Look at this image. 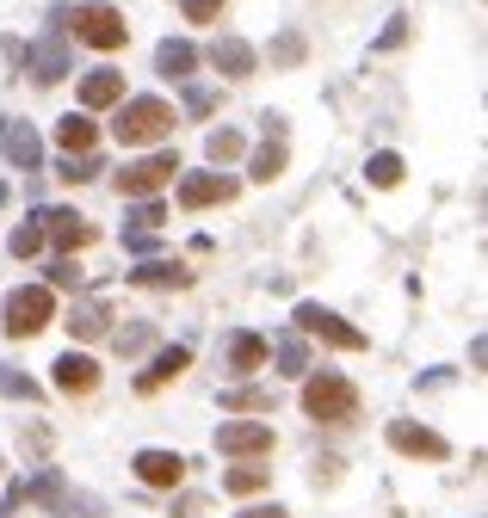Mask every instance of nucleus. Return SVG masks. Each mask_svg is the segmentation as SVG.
<instances>
[{
  "label": "nucleus",
  "mask_w": 488,
  "mask_h": 518,
  "mask_svg": "<svg viewBox=\"0 0 488 518\" xmlns=\"http://www.w3.org/2000/svg\"><path fill=\"white\" fill-rule=\"evenodd\" d=\"M303 414L322 420V426H346L359 414V389L340 377V370H316V377L303 383Z\"/></svg>",
  "instance_id": "obj_1"
},
{
  "label": "nucleus",
  "mask_w": 488,
  "mask_h": 518,
  "mask_svg": "<svg viewBox=\"0 0 488 518\" xmlns=\"http://www.w3.org/2000/svg\"><path fill=\"white\" fill-rule=\"evenodd\" d=\"M167 130H173V105H167V99H155V93L124 99L118 124H112V136H118L124 148H149V142H161Z\"/></svg>",
  "instance_id": "obj_2"
},
{
  "label": "nucleus",
  "mask_w": 488,
  "mask_h": 518,
  "mask_svg": "<svg viewBox=\"0 0 488 518\" xmlns=\"http://www.w3.org/2000/svg\"><path fill=\"white\" fill-rule=\"evenodd\" d=\"M50 315H56V296H50V284H25V290H13L7 296V327L13 340H31V333H44L50 327Z\"/></svg>",
  "instance_id": "obj_3"
},
{
  "label": "nucleus",
  "mask_w": 488,
  "mask_h": 518,
  "mask_svg": "<svg viewBox=\"0 0 488 518\" xmlns=\"http://www.w3.org/2000/svg\"><path fill=\"white\" fill-rule=\"evenodd\" d=\"M75 37L93 44V50H124L130 25H124L118 7H106V0H87V7H75Z\"/></svg>",
  "instance_id": "obj_4"
},
{
  "label": "nucleus",
  "mask_w": 488,
  "mask_h": 518,
  "mask_svg": "<svg viewBox=\"0 0 488 518\" xmlns=\"http://www.w3.org/2000/svg\"><path fill=\"white\" fill-rule=\"evenodd\" d=\"M173 173H180V155L161 148V155H143V161H130V167L118 173V192H124V198H155L161 185H173Z\"/></svg>",
  "instance_id": "obj_5"
},
{
  "label": "nucleus",
  "mask_w": 488,
  "mask_h": 518,
  "mask_svg": "<svg viewBox=\"0 0 488 518\" xmlns=\"http://www.w3.org/2000/svg\"><path fill=\"white\" fill-rule=\"evenodd\" d=\"M297 327L309 333V340H322V346H334V352H365V333L359 327H346L334 309H322V303H303L297 309Z\"/></svg>",
  "instance_id": "obj_6"
},
{
  "label": "nucleus",
  "mask_w": 488,
  "mask_h": 518,
  "mask_svg": "<svg viewBox=\"0 0 488 518\" xmlns=\"http://www.w3.org/2000/svg\"><path fill=\"white\" fill-rule=\"evenodd\" d=\"M217 451H223V457H266V451H272V426H266V420H223Z\"/></svg>",
  "instance_id": "obj_7"
},
{
  "label": "nucleus",
  "mask_w": 488,
  "mask_h": 518,
  "mask_svg": "<svg viewBox=\"0 0 488 518\" xmlns=\"http://www.w3.org/2000/svg\"><path fill=\"white\" fill-rule=\"evenodd\" d=\"M38 229H44V241H56L62 253H75V247H87V241L99 235L81 210H38Z\"/></svg>",
  "instance_id": "obj_8"
},
{
  "label": "nucleus",
  "mask_w": 488,
  "mask_h": 518,
  "mask_svg": "<svg viewBox=\"0 0 488 518\" xmlns=\"http://www.w3.org/2000/svg\"><path fill=\"white\" fill-rule=\"evenodd\" d=\"M0 155H7L13 167H25V173H38V161H44V142H38V130H31V124L0 118Z\"/></svg>",
  "instance_id": "obj_9"
},
{
  "label": "nucleus",
  "mask_w": 488,
  "mask_h": 518,
  "mask_svg": "<svg viewBox=\"0 0 488 518\" xmlns=\"http://www.w3.org/2000/svg\"><path fill=\"white\" fill-rule=\"evenodd\" d=\"M136 481L143 488H180L186 481V457H173V451H136Z\"/></svg>",
  "instance_id": "obj_10"
},
{
  "label": "nucleus",
  "mask_w": 488,
  "mask_h": 518,
  "mask_svg": "<svg viewBox=\"0 0 488 518\" xmlns=\"http://www.w3.org/2000/svg\"><path fill=\"white\" fill-rule=\"evenodd\" d=\"M229 198H235V179H223V173H186L180 179L186 210H211V204H229Z\"/></svg>",
  "instance_id": "obj_11"
},
{
  "label": "nucleus",
  "mask_w": 488,
  "mask_h": 518,
  "mask_svg": "<svg viewBox=\"0 0 488 518\" xmlns=\"http://www.w3.org/2000/svg\"><path fill=\"white\" fill-rule=\"evenodd\" d=\"M390 444H396L402 457H427V463L445 457V438L433 426H414V420H390Z\"/></svg>",
  "instance_id": "obj_12"
},
{
  "label": "nucleus",
  "mask_w": 488,
  "mask_h": 518,
  "mask_svg": "<svg viewBox=\"0 0 488 518\" xmlns=\"http://www.w3.org/2000/svg\"><path fill=\"white\" fill-rule=\"evenodd\" d=\"M56 389H62V395H87V389H99V364H93L87 352H62V358H56Z\"/></svg>",
  "instance_id": "obj_13"
},
{
  "label": "nucleus",
  "mask_w": 488,
  "mask_h": 518,
  "mask_svg": "<svg viewBox=\"0 0 488 518\" xmlns=\"http://www.w3.org/2000/svg\"><path fill=\"white\" fill-rule=\"evenodd\" d=\"M25 68H31V81H62L68 74V50H62V37H44V44H31L25 50Z\"/></svg>",
  "instance_id": "obj_14"
},
{
  "label": "nucleus",
  "mask_w": 488,
  "mask_h": 518,
  "mask_svg": "<svg viewBox=\"0 0 488 518\" xmlns=\"http://www.w3.org/2000/svg\"><path fill=\"white\" fill-rule=\"evenodd\" d=\"M211 68L229 74V81H248V74H254V44H241V37H217V44H211Z\"/></svg>",
  "instance_id": "obj_15"
},
{
  "label": "nucleus",
  "mask_w": 488,
  "mask_h": 518,
  "mask_svg": "<svg viewBox=\"0 0 488 518\" xmlns=\"http://www.w3.org/2000/svg\"><path fill=\"white\" fill-rule=\"evenodd\" d=\"M223 364L235 370V377H248V370H260V364H266V340H260V333H248V327H241V333H229Z\"/></svg>",
  "instance_id": "obj_16"
},
{
  "label": "nucleus",
  "mask_w": 488,
  "mask_h": 518,
  "mask_svg": "<svg viewBox=\"0 0 488 518\" xmlns=\"http://www.w3.org/2000/svg\"><path fill=\"white\" fill-rule=\"evenodd\" d=\"M130 284H143V290H186V284H192V272L180 266V259H149V266H136V272H130Z\"/></svg>",
  "instance_id": "obj_17"
},
{
  "label": "nucleus",
  "mask_w": 488,
  "mask_h": 518,
  "mask_svg": "<svg viewBox=\"0 0 488 518\" xmlns=\"http://www.w3.org/2000/svg\"><path fill=\"white\" fill-rule=\"evenodd\" d=\"M186 364H192V352H186V346H167V352H155V358H149V370L136 377V389H143V395H155L161 383H173V377H180Z\"/></svg>",
  "instance_id": "obj_18"
},
{
  "label": "nucleus",
  "mask_w": 488,
  "mask_h": 518,
  "mask_svg": "<svg viewBox=\"0 0 488 518\" xmlns=\"http://www.w3.org/2000/svg\"><path fill=\"white\" fill-rule=\"evenodd\" d=\"M124 99V74H112V68H93L87 81H81V105L87 111H106V105H118Z\"/></svg>",
  "instance_id": "obj_19"
},
{
  "label": "nucleus",
  "mask_w": 488,
  "mask_h": 518,
  "mask_svg": "<svg viewBox=\"0 0 488 518\" xmlns=\"http://www.w3.org/2000/svg\"><path fill=\"white\" fill-rule=\"evenodd\" d=\"M56 142H62V155H87V148L99 142V124L87 118V111H68V118L56 124Z\"/></svg>",
  "instance_id": "obj_20"
},
{
  "label": "nucleus",
  "mask_w": 488,
  "mask_h": 518,
  "mask_svg": "<svg viewBox=\"0 0 488 518\" xmlns=\"http://www.w3.org/2000/svg\"><path fill=\"white\" fill-rule=\"evenodd\" d=\"M155 68L167 74V81H186V74L198 68V50L186 44V37H167V44L155 50Z\"/></svg>",
  "instance_id": "obj_21"
},
{
  "label": "nucleus",
  "mask_w": 488,
  "mask_h": 518,
  "mask_svg": "<svg viewBox=\"0 0 488 518\" xmlns=\"http://www.w3.org/2000/svg\"><path fill=\"white\" fill-rule=\"evenodd\" d=\"M106 327H112L106 303H75V315H68V333H75V340H99Z\"/></svg>",
  "instance_id": "obj_22"
},
{
  "label": "nucleus",
  "mask_w": 488,
  "mask_h": 518,
  "mask_svg": "<svg viewBox=\"0 0 488 518\" xmlns=\"http://www.w3.org/2000/svg\"><path fill=\"white\" fill-rule=\"evenodd\" d=\"M266 358H278V370H285V377H303V370H309V346L297 340V333L272 340V346H266Z\"/></svg>",
  "instance_id": "obj_23"
},
{
  "label": "nucleus",
  "mask_w": 488,
  "mask_h": 518,
  "mask_svg": "<svg viewBox=\"0 0 488 518\" xmlns=\"http://www.w3.org/2000/svg\"><path fill=\"white\" fill-rule=\"evenodd\" d=\"M266 481H272V469H254V463H248V469H229V475H223V494L248 500V494H260V488H266Z\"/></svg>",
  "instance_id": "obj_24"
},
{
  "label": "nucleus",
  "mask_w": 488,
  "mask_h": 518,
  "mask_svg": "<svg viewBox=\"0 0 488 518\" xmlns=\"http://www.w3.org/2000/svg\"><path fill=\"white\" fill-rule=\"evenodd\" d=\"M241 148H248V142H241V130H211V136H204V155H211L217 167L223 161H241Z\"/></svg>",
  "instance_id": "obj_25"
},
{
  "label": "nucleus",
  "mask_w": 488,
  "mask_h": 518,
  "mask_svg": "<svg viewBox=\"0 0 488 518\" xmlns=\"http://www.w3.org/2000/svg\"><path fill=\"white\" fill-rule=\"evenodd\" d=\"M223 407H229V414H272V395L266 389H229Z\"/></svg>",
  "instance_id": "obj_26"
},
{
  "label": "nucleus",
  "mask_w": 488,
  "mask_h": 518,
  "mask_svg": "<svg viewBox=\"0 0 488 518\" xmlns=\"http://www.w3.org/2000/svg\"><path fill=\"white\" fill-rule=\"evenodd\" d=\"M278 173H285V142H266V148H254V179H278Z\"/></svg>",
  "instance_id": "obj_27"
},
{
  "label": "nucleus",
  "mask_w": 488,
  "mask_h": 518,
  "mask_svg": "<svg viewBox=\"0 0 488 518\" xmlns=\"http://www.w3.org/2000/svg\"><path fill=\"white\" fill-rule=\"evenodd\" d=\"M371 185H383V192H390V185H402V155H371Z\"/></svg>",
  "instance_id": "obj_28"
},
{
  "label": "nucleus",
  "mask_w": 488,
  "mask_h": 518,
  "mask_svg": "<svg viewBox=\"0 0 488 518\" xmlns=\"http://www.w3.org/2000/svg\"><path fill=\"white\" fill-rule=\"evenodd\" d=\"M99 173H106V167H99L93 148H87V155H62V179L68 185H75V179H99Z\"/></svg>",
  "instance_id": "obj_29"
},
{
  "label": "nucleus",
  "mask_w": 488,
  "mask_h": 518,
  "mask_svg": "<svg viewBox=\"0 0 488 518\" xmlns=\"http://www.w3.org/2000/svg\"><path fill=\"white\" fill-rule=\"evenodd\" d=\"M0 395H13V401H38V383L19 377L13 364H0Z\"/></svg>",
  "instance_id": "obj_30"
},
{
  "label": "nucleus",
  "mask_w": 488,
  "mask_h": 518,
  "mask_svg": "<svg viewBox=\"0 0 488 518\" xmlns=\"http://www.w3.org/2000/svg\"><path fill=\"white\" fill-rule=\"evenodd\" d=\"M155 340V327H143V321H136V327H124V333H112V346L124 352V358H136V352H143Z\"/></svg>",
  "instance_id": "obj_31"
},
{
  "label": "nucleus",
  "mask_w": 488,
  "mask_h": 518,
  "mask_svg": "<svg viewBox=\"0 0 488 518\" xmlns=\"http://www.w3.org/2000/svg\"><path fill=\"white\" fill-rule=\"evenodd\" d=\"M7 247H13L19 259H31V253H38V247H44V229H38V216H31L25 229H13V241H7Z\"/></svg>",
  "instance_id": "obj_32"
},
{
  "label": "nucleus",
  "mask_w": 488,
  "mask_h": 518,
  "mask_svg": "<svg viewBox=\"0 0 488 518\" xmlns=\"http://www.w3.org/2000/svg\"><path fill=\"white\" fill-rule=\"evenodd\" d=\"M130 222H136V229H149V235H155V229H161V222H167V210H161L155 198H143V204H136V210H130Z\"/></svg>",
  "instance_id": "obj_33"
},
{
  "label": "nucleus",
  "mask_w": 488,
  "mask_h": 518,
  "mask_svg": "<svg viewBox=\"0 0 488 518\" xmlns=\"http://www.w3.org/2000/svg\"><path fill=\"white\" fill-rule=\"evenodd\" d=\"M186 7V19L192 25H211V19H223V0H180Z\"/></svg>",
  "instance_id": "obj_34"
},
{
  "label": "nucleus",
  "mask_w": 488,
  "mask_h": 518,
  "mask_svg": "<svg viewBox=\"0 0 488 518\" xmlns=\"http://www.w3.org/2000/svg\"><path fill=\"white\" fill-rule=\"evenodd\" d=\"M272 62H285V68H291V62H303V37H297V31H285V37L272 44Z\"/></svg>",
  "instance_id": "obj_35"
},
{
  "label": "nucleus",
  "mask_w": 488,
  "mask_h": 518,
  "mask_svg": "<svg viewBox=\"0 0 488 518\" xmlns=\"http://www.w3.org/2000/svg\"><path fill=\"white\" fill-rule=\"evenodd\" d=\"M50 284H56V290H75V284H81V266H75V259H56V266H50Z\"/></svg>",
  "instance_id": "obj_36"
},
{
  "label": "nucleus",
  "mask_w": 488,
  "mask_h": 518,
  "mask_svg": "<svg viewBox=\"0 0 488 518\" xmlns=\"http://www.w3.org/2000/svg\"><path fill=\"white\" fill-rule=\"evenodd\" d=\"M402 37H408V19L396 13L390 25H383V37H377V50H396V44H402Z\"/></svg>",
  "instance_id": "obj_37"
},
{
  "label": "nucleus",
  "mask_w": 488,
  "mask_h": 518,
  "mask_svg": "<svg viewBox=\"0 0 488 518\" xmlns=\"http://www.w3.org/2000/svg\"><path fill=\"white\" fill-rule=\"evenodd\" d=\"M241 518H285L278 506H254V512H241Z\"/></svg>",
  "instance_id": "obj_38"
},
{
  "label": "nucleus",
  "mask_w": 488,
  "mask_h": 518,
  "mask_svg": "<svg viewBox=\"0 0 488 518\" xmlns=\"http://www.w3.org/2000/svg\"><path fill=\"white\" fill-rule=\"evenodd\" d=\"M0 469H7V463H0Z\"/></svg>",
  "instance_id": "obj_39"
}]
</instances>
